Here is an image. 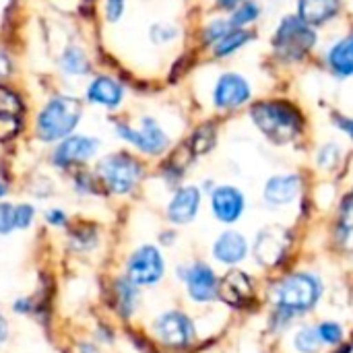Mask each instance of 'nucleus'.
Wrapping results in <instances>:
<instances>
[{
  "label": "nucleus",
  "mask_w": 353,
  "mask_h": 353,
  "mask_svg": "<svg viewBox=\"0 0 353 353\" xmlns=\"http://www.w3.org/2000/svg\"><path fill=\"white\" fill-rule=\"evenodd\" d=\"M35 207L31 203H19L14 205V230L23 232L29 230L35 221Z\"/></svg>",
  "instance_id": "72a5a7b5"
},
{
  "label": "nucleus",
  "mask_w": 353,
  "mask_h": 353,
  "mask_svg": "<svg viewBox=\"0 0 353 353\" xmlns=\"http://www.w3.org/2000/svg\"><path fill=\"white\" fill-rule=\"evenodd\" d=\"M217 143V132H215V126L213 124H201L192 137H190V143H188V151L194 155V157H201V155H207L209 151H213Z\"/></svg>",
  "instance_id": "bb28decb"
},
{
  "label": "nucleus",
  "mask_w": 353,
  "mask_h": 353,
  "mask_svg": "<svg viewBox=\"0 0 353 353\" xmlns=\"http://www.w3.org/2000/svg\"><path fill=\"white\" fill-rule=\"evenodd\" d=\"M182 279L186 283V292L190 300L205 304L213 302L219 294V279L213 273V269L205 263H192L184 269Z\"/></svg>",
  "instance_id": "4468645a"
},
{
  "label": "nucleus",
  "mask_w": 353,
  "mask_h": 353,
  "mask_svg": "<svg viewBox=\"0 0 353 353\" xmlns=\"http://www.w3.org/2000/svg\"><path fill=\"white\" fill-rule=\"evenodd\" d=\"M232 29V23H230V19H213V21H209L205 27H203V43L205 46H211L213 48V43H217L228 31Z\"/></svg>",
  "instance_id": "2f4dec72"
},
{
  "label": "nucleus",
  "mask_w": 353,
  "mask_h": 353,
  "mask_svg": "<svg viewBox=\"0 0 353 353\" xmlns=\"http://www.w3.org/2000/svg\"><path fill=\"white\" fill-rule=\"evenodd\" d=\"M23 126V103L19 95L0 85V141H10Z\"/></svg>",
  "instance_id": "a211bd4d"
},
{
  "label": "nucleus",
  "mask_w": 353,
  "mask_h": 353,
  "mask_svg": "<svg viewBox=\"0 0 353 353\" xmlns=\"http://www.w3.org/2000/svg\"><path fill=\"white\" fill-rule=\"evenodd\" d=\"M261 14H263L261 2L259 0H246L230 12V23H232V27L248 29L250 25H254L261 19Z\"/></svg>",
  "instance_id": "cd10ccee"
},
{
  "label": "nucleus",
  "mask_w": 353,
  "mask_h": 353,
  "mask_svg": "<svg viewBox=\"0 0 353 353\" xmlns=\"http://www.w3.org/2000/svg\"><path fill=\"white\" fill-rule=\"evenodd\" d=\"M254 39V33L250 29H240V27H232L217 43H213V56L215 58H230L236 52H240L244 46H248Z\"/></svg>",
  "instance_id": "b1692460"
},
{
  "label": "nucleus",
  "mask_w": 353,
  "mask_h": 353,
  "mask_svg": "<svg viewBox=\"0 0 353 353\" xmlns=\"http://www.w3.org/2000/svg\"><path fill=\"white\" fill-rule=\"evenodd\" d=\"M161 244H174V234H161Z\"/></svg>",
  "instance_id": "49530a36"
},
{
  "label": "nucleus",
  "mask_w": 353,
  "mask_h": 353,
  "mask_svg": "<svg viewBox=\"0 0 353 353\" xmlns=\"http://www.w3.org/2000/svg\"><path fill=\"white\" fill-rule=\"evenodd\" d=\"M242 2H246V0H215V6L219 8V10H228V12H232L234 8H238Z\"/></svg>",
  "instance_id": "37998d69"
},
{
  "label": "nucleus",
  "mask_w": 353,
  "mask_h": 353,
  "mask_svg": "<svg viewBox=\"0 0 353 353\" xmlns=\"http://www.w3.org/2000/svg\"><path fill=\"white\" fill-rule=\"evenodd\" d=\"M327 68L337 79H352L353 77V31L343 37L335 39L325 52Z\"/></svg>",
  "instance_id": "aec40b11"
},
{
  "label": "nucleus",
  "mask_w": 353,
  "mask_h": 353,
  "mask_svg": "<svg viewBox=\"0 0 353 353\" xmlns=\"http://www.w3.org/2000/svg\"><path fill=\"white\" fill-rule=\"evenodd\" d=\"M12 312L19 316H33L35 314V300L33 296H21L12 302Z\"/></svg>",
  "instance_id": "58836bf2"
},
{
  "label": "nucleus",
  "mask_w": 353,
  "mask_h": 353,
  "mask_svg": "<svg viewBox=\"0 0 353 353\" xmlns=\"http://www.w3.org/2000/svg\"><path fill=\"white\" fill-rule=\"evenodd\" d=\"M8 335H10V327H8V321L6 316L0 312V345H4L8 341Z\"/></svg>",
  "instance_id": "c03bdc74"
},
{
  "label": "nucleus",
  "mask_w": 353,
  "mask_h": 353,
  "mask_svg": "<svg viewBox=\"0 0 353 353\" xmlns=\"http://www.w3.org/2000/svg\"><path fill=\"white\" fill-rule=\"evenodd\" d=\"M95 176L108 194L126 196L137 190L145 176V165L128 151H116L101 157L95 165Z\"/></svg>",
  "instance_id": "39448f33"
},
{
  "label": "nucleus",
  "mask_w": 353,
  "mask_h": 353,
  "mask_svg": "<svg viewBox=\"0 0 353 353\" xmlns=\"http://www.w3.org/2000/svg\"><path fill=\"white\" fill-rule=\"evenodd\" d=\"M74 352L77 353H101V350H99V343H95V341H81V343H77Z\"/></svg>",
  "instance_id": "79ce46f5"
},
{
  "label": "nucleus",
  "mask_w": 353,
  "mask_h": 353,
  "mask_svg": "<svg viewBox=\"0 0 353 353\" xmlns=\"http://www.w3.org/2000/svg\"><path fill=\"white\" fill-rule=\"evenodd\" d=\"M319 43L316 27L308 25L298 14H283L273 31L271 48L277 60L283 64L302 62Z\"/></svg>",
  "instance_id": "20e7f679"
},
{
  "label": "nucleus",
  "mask_w": 353,
  "mask_h": 353,
  "mask_svg": "<svg viewBox=\"0 0 353 353\" xmlns=\"http://www.w3.org/2000/svg\"><path fill=\"white\" fill-rule=\"evenodd\" d=\"M108 300H110V308L116 312L118 319L130 321L134 316V312L139 310L141 290L126 275H120V277L112 279V283L108 288Z\"/></svg>",
  "instance_id": "f3484780"
},
{
  "label": "nucleus",
  "mask_w": 353,
  "mask_h": 353,
  "mask_svg": "<svg viewBox=\"0 0 353 353\" xmlns=\"http://www.w3.org/2000/svg\"><path fill=\"white\" fill-rule=\"evenodd\" d=\"M246 254H248V242L244 234L234 230L223 232L213 244V256L223 265H238L246 259Z\"/></svg>",
  "instance_id": "4be33fe9"
},
{
  "label": "nucleus",
  "mask_w": 353,
  "mask_h": 353,
  "mask_svg": "<svg viewBox=\"0 0 353 353\" xmlns=\"http://www.w3.org/2000/svg\"><path fill=\"white\" fill-rule=\"evenodd\" d=\"M10 72V60L4 52H0V79Z\"/></svg>",
  "instance_id": "a18cd8bd"
},
{
  "label": "nucleus",
  "mask_w": 353,
  "mask_h": 353,
  "mask_svg": "<svg viewBox=\"0 0 353 353\" xmlns=\"http://www.w3.org/2000/svg\"><path fill=\"white\" fill-rule=\"evenodd\" d=\"M217 298L230 308H248L254 302V281L248 273L232 269L219 279Z\"/></svg>",
  "instance_id": "ddd939ff"
},
{
  "label": "nucleus",
  "mask_w": 353,
  "mask_h": 353,
  "mask_svg": "<svg viewBox=\"0 0 353 353\" xmlns=\"http://www.w3.org/2000/svg\"><path fill=\"white\" fill-rule=\"evenodd\" d=\"M43 219L50 228H58V230H64L68 228V213L64 209H58V207H52L43 213Z\"/></svg>",
  "instance_id": "e433bc0d"
},
{
  "label": "nucleus",
  "mask_w": 353,
  "mask_h": 353,
  "mask_svg": "<svg viewBox=\"0 0 353 353\" xmlns=\"http://www.w3.org/2000/svg\"><path fill=\"white\" fill-rule=\"evenodd\" d=\"M294 347L298 353H319L323 347V341L319 337V331L314 327H302L294 335Z\"/></svg>",
  "instance_id": "c85d7f7f"
},
{
  "label": "nucleus",
  "mask_w": 353,
  "mask_h": 353,
  "mask_svg": "<svg viewBox=\"0 0 353 353\" xmlns=\"http://www.w3.org/2000/svg\"><path fill=\"white\" fill-rule=\"evenodd\" d=\"M302 176L300 174H275L271 176L267 182H265V188H263V201L273 207V209H281V207H288L292 205L300 192H302Z\"/></svg>",
  "instance_id": "dca6fc26"
},
{
  "label": "nucleus",
  "mask_w": 353,
  "mask_h": 353,
  "mask_svg": "<svg viewBox=\"0 0 353 353\" xmlns=\"http://www.w3.org/2000/svg\"><path fill=\"white\" fill-rule=\"evenodd\" d=\"M341 155H343L341 145L335 143V141H329V143L319 147V151H316V165L321 170H335L341 163Z\"/></svg>",
  "instance_id": "c756f323"
},
{
  "label": "nucleus",
  "mask_w": 353,
  "mask_h": 353,
  "mask_svg": "<svg viewBox=\"0 0 353 353\" xmlns=\"http://www.w3.org/2000/svg\"><path fill=\"white\" fill-rule=\"evenodd\" d=\"M151 329H153L155 339L161 345L172 347V350H186L196 339V331H194V325H192L190 316L180 312V310L161 312L153 321Z\"/></svg>",
  "instance_id": "1a4fd4ad"
},
{
  "label": "nucleus",
  "mask_w": 353,
  "mask_h": 353,
  "mask_svg": "<svg viewBox=\"0 0 353 353\" xmlns=\"http://www.w3.org/2000/svg\"><path fill=\"white\" fill-rule=\"evenodd\" d=\"M126 10V0H105L103 2V12L108 23H118Z\"/></svg>",
  "instance_id": "4c0bfd02"
},
{
  "label": "nucleus",
  "mask_w": 353,
  "mask_h": 353,
  "mask_svg": "<svg viewBox=\"0 0 353 353\" xmlns=\"http://www.w3.org/2000/svg\"><path fill=\"white\" fill-rule=\"evenodd\" d=\"M72 186H74V192L81 194V196L99 194L103 190L101 184H99V180H97V176H95V172L93 174H89V172H77L74 178H72Z\"/></svg>",
  "instance_id": "473e14b6"
},
{
  "label": "nucleus",
  "mask_w": 353,
  "mask_h": 353,
  "mask_svg": "<svg viewBox=\"0 0 353 353\" xmlns=\"http://www.w3.org/2000/svg\"><path fill=\"white\" fill-rule=\"evenodd\" d=\"M124 275L134 281L139 288L155 285L165 275V261L161 256V250L153 244H143L137 250H132L124 265Z\"/></svg>",
  "instance_id": "6e6552de"
},
{
  "label": "nucleus",
  "mask_w": 353,
  "mask_h": 353,
  "mask_svg": "<svg viewBox=\"0 0 353 353\" xmlns=\"http://www.w3.org/2000/svg\"><path fill=\"white\" fill-rule=\"evenodd\" d=\"M316 331H319L321 341L327 343V345H339V343L343 341V329H341L337 323H333V321L321 323V325L316 327Z\"/></svg>",
  "instance_id": "f704fd0d"
},
{
  "label": "nucleus",
  "mask_w": 353,
  "mask_h": 353,
  "mask_svg": "<svg viewBox=\"0 0 353 353\" xmlns=\"http://www.w3.org/2000/svg\"><path fill=\"white\" fill-rule=\"evenodd\" d=\"M246 211V196L238 186L217 184L211 190V213L217 221L232 225Z\"/></svg>",
  "instance_id": "f8f14e48"
},
{
  "label": "nucleus",
  "mask_w": 353,
  "mask_h": 353,
  "mask_svg": "<svg viewBox=\"0 0 353 353\" xmlns=\"http://www.w3.org/2000/svg\"><path fill=\"white\" fill-rule=\"evenodd\" d=\"M331 122H333V126H335L339 132H343L347 139H352L353 141V116H345V114L335 112V114L331 116Z\"/></svg>",
  "instance_id": "ea45409f"
},
{
  "label": "nucleus",
  "mask_w": 353,
  "mask_h": 353,
  "mask_svg": "<svg viewBox=\"0 0 353 353\" xmlns=\"http://www.w3.org/2000/svg\"><path fill=\"white\" fill-rule=\"evenodd\" d=\"M83 118V101L72 95H54L35 118V134L43 143H60L70 137Z\"/></svg>",
  "instance_id": "7ed1b4c3"
},
{
  "label": "nucleus",
  "mask_w": 353,
  "mask_h": 353,
  "mask_svg": "<svg viewBox=\"0 0 353 353\" xmlns=\"http://www.w3.org/2000/svg\"><path fill=\"white\" fill-rule=\"evenodd\" d=\"M248 116L256 130L273 145H290L304 134L306 118L302 110L290 99L273 97L254 101Z\"/></svg>",
  "instance_id": "f257e3e1"
},
{
  "label": "nucleus",
  "mask_w": 353,
  "mask_h": 353,
  "mask_svg": "<svg viewBox=\"0 0 353 353\" xmlns=\"http://www.w3.org/2000/svg\"><path fill=\"white\" fill-rule=\"evenodd\" d=\"M99 244V228L89 221H79L68 228V248L77 254H87Z\"/></svg>",
  "instance_id": "5701e85b"
},
{
  "label": "nucleus",
  "mask_w": 353,
  "mask_h": 353,
  "mask_svg": "<svg viewBox=\"0 0 353 353\" xmlns=\"http://www.w3.org/2000/svg\"><path fill=\"white\" fill-rule=\"evenodd\" d=\"M60 68L70 77H85L91 72V60L81 46H66L60 54Z\"/></svg>",
  "instance_id": "393cba45"
},
{
  "label": "nucleus",
  "mask_w": 353,
  "mask_h": 353,
  "mask_svg": "<svg viewBox=\"0 0 353 353\" xmlns=\"http://www.w3.org/2000/svg\"><path fill=\"white\" fill-rule=\"evenodd\" d=\"M211 101L219 112H236L252 101V85L242 72L223 70L213 83Z\"/></svg>",
  "instance_id": "0eeeda50"
},
{
  "label": "nucleus",
  "mask_w": 353,
  "mask_h": 353,
  "mask_svg": "<svg viewBox=\"0 0 353 353\" xmlns=\"http://www.w3.org/2000/svg\"><path fill=\"white\" fill-rule=\"evenodd\" d=\"M292 246V232L283 225H267L254 238V259L259 265L273 269L281 265Z\"/></svg>",
  "instance_id": "9d476101"
},
{
  "label": "nucleus",
  "mask_w": 353,
  "mask_h": 353,
  "mask_svg": "<svg viewBox=\"0 0 353 353\" xmlns=\"http://www.w3.org/2000/svg\"><path fill=\"white\" fill-rule=\"evenodd\" d=\"M323 296V283L312 273H292L273 288V321L290 323L294 316L310 312Z\"/></svg>",
  "instance_id": "f03ea898"
},
{
  "label": "nucleus",
  "mask_w": 353,
  "mask_h": 353,
  "mask_svg": "<svg viewBox=\"0 0 353 353\" xmlns=\"http://www.w3.org/2000/svg\"><path fill=\"white\" fill-rule=\"evenodd\" d=\"M114 130L124 143L132 145L137 151H141L143 155H149V157H159V155L168 153L172 147L170 134L153 116H143L139 120L137 128L130 126L128 122H116Z\"/></svg>",
  "instance_id": "423d86ee"
},
{
  "label": "nucleus",
  "mask_w": 353,
  "mask_h": 353,
  "mask_svg": "<svg viewBox=\"0 0 353 353\" xmlns=\"http://www.w3.org/2000/svg\"><path fill=\"white\" fill-rule=\"evenodd\" d=\"M335 353H353V341L352 343H345V345H341V350Z\"/></svg>",
  "instance_id": "de8ad7c7"
},
{
  "label": "nucleus",
  "mask_w": 353,
  "mask_h": 353,
  "mask_svg": "<svg viewBox=\"0 0 353 353\" xmlns=\"http://www.w3.org/2000/svg\"><path fill=\"white\" fill-rule=\"evenodd\" d=\"M203 192L199 186H178L165 207V217L174 225H188L199 215Z\"/></svg>",
  "instance_id": "2eb2a0df"
},
{
  "label": "nucleus",
  "mask_w": 353,
  "mask_h": 353,
  "mask_svg": "<svg viewBox=\"0 0 353 353\" xmlns=\"http://www.w3.org/2000/svg\"><path fill=\"white\" fill-rule=\"evenodd\" d=\"M178 35H180V29L174 23H168V21H159V23H153L149 27V39L155 46H168V43L176 41Z\"/></svg>",
  "instance_id": "7c9ffc66"
},
{
  "label": "nucleus",
  "mask_w": 353,
  "mask_h": 353,
  "mask_svg": "<svg viewBox=\"0 0 353 353\" xmlns=\"http://www.w3.org/2000/svg\"><path fill=\"white\" fill-rule=\"evenodd\" d=\"M343 0H296L298 17L312 27H323L337 19Z\"/></svg>",
  "instance_id": "412c9836"
},
{
  "label": "nucleus",
  "mask_w": 353,
  "mask_h": 353,
  "mask_svg": "<svg viewBox=\"0 0 353 353\" xmlns=\"http://www.w3.org/2000/svg\"><path fill=\"white\" fill-rule=\"evenodd\" d=\"M101 147V141L87 134H70L58 143L52 153V165L58 170H70L89 161Z\"/></svg>",
  "instance_id": "9b49d317"
},
{
  "label": "nucleus",
  "mask_w": 353,
  "mask_h": 353,
  "mask_svg": "<svg viewBox=\"0 0 353 353\" xmlns=\"http://www.w3.org/2000/svg\"><path fill=\"white\" fill-rule=\"evenodd\" d=\"M89 103L101 105L105 110H116L124 101V87L120 81H116L110 74H97L89 85L85 93Z\"/></svg>",
  "instance_id": "6ab92c4d"
},
{
  "label": "nucleus",
  "mask_w": 353,
  "mask_h": 353,
  "mask_svg": "<svg viewBox=\"0 0 353 353\" xmlns=\"http://www.w3.org/2000/svg\"><path fill=\"white\" fill-rule=\"evenodd\" d=\"M6 194H8V186H6V184H4V182L0 180V201H2V199H4Z\"/></svg>",
  "instance_id": "09e8293b"
},
{
  "label": "nucleus",
  "mask_w": 353,
  "mask_h": 353,
  "mask_svg": "<svg viewBox=\"0 0 353 353\" xmlns=\"http://www.w3.org/2000/svg\"><path fill=\"white\" fill-rule=\"evenodd\" d=\"M14 232V205L0 201V236Z\"/></svg>",
  "instance_id": "c9c22d12"
},
{
  "label": "nucleus",
  "mask_w": 353,
  "mask_h": 353,
  "mask_svg": "<svg viewBox=\"0 0 353 353\" xmlns=\"http://www.w3.org/2000/svg\"><path fill=\"white\" fill-rule=\"evenodd\" d=\"M93 341L95 343H112L114 341V331L105 325V323H99L93 331Z\"/></svg>",
  "instance_id": "a19ab883"
},
{
  "label": "nucleus",
  "mask_w": 353,
  "mask_h": 353,
  "mask_svg": "<svg viewBox=\"0 0 353 353\" xmlns=\"http://www.w3.org/2000/svg\"><path fill=\"white\" fill-rule=\"evenodd\" d=\"M337 240L339 244L353 252V194L345 196L341 207H339V215H337V228H335Z\"/></svg>",
  "instance_id": "a878e982"
}]
</instances>
